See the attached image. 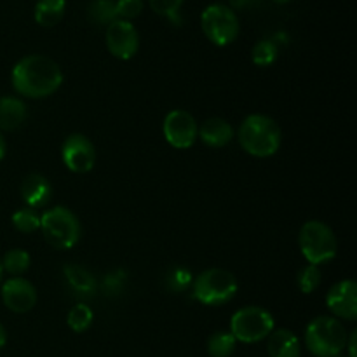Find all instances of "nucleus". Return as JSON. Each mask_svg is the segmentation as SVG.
<instances>
[{"mask_svg": "<svg viewBox=\"0 0 357 357\" xmlns=\"http://www.w3.org/2000/svg\"><path fill=\"white\" fill-rule=\"evenodd\" d=\"M63 72L54 59L42 54L24 56L13 68V87L21 96L42 100L59 89Z\"/></svg>", "mask_w": 357, "mask_h": 357, "instance_id": "1", "label": "nucleus"}, {"mask_svg": "<svg viewBox=\"0 0 357 357\" xmlns=\"http://www.w3.org/2000/svg\"><path fill=\"white\" fill-rule=\"evenodd\" d=\"M281 128L274 119L255 114L243 121L239 128V143L244 152L253 157H272L281 146Z\"/></svg>", "mask_w": 357, "mask_h": 357, "instance_id": "2", "label": "nucleus"}, {"mask_svg": "<svg viewBox=\"0 0 357 357\" xmlns=\"http://www.w3.org/2000/svg\"><path fill=\"white\" fill-rule=\"evenodd\" d=\"M347 330L335 317H316L305 330V345L316 357H337L345 351Z\"/></svg>", "mask_w": 357, "mask_h": 357, "instance_id": "3", "label": "nucleus"}, {"mask_svg": "<svg viewBox=\"0 0 357 357\" xmlns=\"http://www.w3.org/2000/svg\"><path fill=\"white\" fill-rule=\"evenodd\" d=\"M237 293V279L225 268H208L192 282V295L202 305L220 307L229 303Z\"/></svg>", "mask_w": 357, "mask_h": 357, "instance_id": "4", "label": "nucleus"}, {"mask_svg": "<svg viewBox=\"0 0 357 357\" xmlns=\"http://www.w3.org/2000/svg\"><path fill=\"white\" fill-rule=\"evenodd\" d=\"M300 250L309 265H319L331 261L337 255L338 243L335 232L319 220H310L300 230Z\"/></svg>", "mask_w": 357, "mask_h": 357, "instance_id": "5", "label": "nucleus"}, {"mask_svg": "<svg viewBox=\"0 0 357 357\" xmlns=\"http://www.w3.org/2000/svg\"><path fill=\"white\" fill-rule=\"evenodd\" d=\"M44 239L56 250H70L80 239V222L68 208L56 206L40 216Z\"/></svg>", "mask_w": 357, "mask_h": 357, "instance_id": "6", "label": "nucleus"}, {"mask_svg": "<svg viewBox=\"0 0 357 357\" xmlns=\"http://www.w3.org/2000/svg\"><path fill=\"white\" fill-rule=\"evenodd\" d=\"M274 331V317L261 307H244L230 319V333L236 342L257 344Z\"/></svg>", "mask_w": 357, "mask_h": 357, "instance_id": "7", "label": "nucleus"}, {"mask_svg": "<svg viewBox=\"0 0 357 357\" xmlns=\"http://www.w3.org/2000/svg\"><path fill=\"white\" fill-rule=\"evenodd\" d=\"M201 26L206 37L215 45H229L239 35V20L230 7L211 3L201 14Z\"/></svg>", "mask_w": 357, "mask_h": 357, "instance_id": "8", "label": "nucleus"}, {"mask_svg": "<svg viewBox=\"0 0 357 357\" xmlns=\"http://www.w3.org/2000/svg\"><path fill=\"white\" fill-rule=\"evenodd\" d=\"M164 138L174 149H190L197 139L199 126L194 115L187 110H173L166 115L162 124Z\"/></svg>", "mask_w": 357, "mask_h": 357, "instance_id": "9", "label": "nucleus"}, {"mask_svg": "<svg viewBox=\"0 0 357 357\" xmlns=\"http://www.w3.org/2000/svg\"><path fill=\"white\" fill-rule=\"evenodd\" d=\"M61 159L72 173H89L96 164V150L87 136L75 132L63 143Z\"/></svg>", "mask_w": 357, "mask_h": 357, "instance_id": "10", "label": "nucleus"}, {"mask_svg": "<svg viewBox=\"0 0 357 357\" xmlns=\"http://www.w3.org/2000/svg\"><path fill=\"white\" fill-rule=\"evenodd\" d=\"M107 47L117 59H131L138 52L139 37L131 21L115 20L107 26Z\"/></svg>", "mask_w": 357, "mask_h": 357, "instance_id": "11", "label": "nucleus"}, {"mask_svg": "<svg viewBox=\"0 0 357 357\" xmlns=\"http://www.w3.org/2000/svg\"><path fill=\"white\" fill-rule=\"evenodd\" d=\"M2 302L7 309L16 314L30 312L37 305V289L26 279L13 278L3 282Z\"/></svg>", "mask_w": 357, "mask_h": 357, "instance_id": "12", "label": "nucleus"}, {"mask_svg": "<svg viewBox=\"0 0 357 357\" xmlns=\"http://www.w3.org/2000/svg\"><path fill=\"white\" fill-rule=\"evenodd\" d=\"M326 305L335 317L356 321L357 317V284L351 279L340 281L328 291Z\"/></svg>", "mask_w": 357, "mask_h": 357, "instance_id": "13", "label": "nucleus"}, {"mask_svg": "<svg viewBox=\"0 0 357 357\" xmlns=\"http://www.w3.org/2000/svg\"><path fill=\"white\" fill-rule=\"evenodd\" d=\"M21 199L24 201V204L31 209L44 208L49 204L52 197V185L49 183L47 178L44 174L31 173L21 183Z\"/></svg>", "mask_w": 357, "mask_h": 357, "instance_id": "14", "label": "nucleus"}, {"mask_svg": "<svg viewBox=\"0 0 357 357\" xmlns=\"http://www.w3.org/2000/svg\"><path fill=\"white\" fill-rule=\"evenodd\" d=\"M197 138H201V142L211 149H222L232 142L234 129L225 119L211 117L199 126Z\"/></svg>", "mask_w": 357, "mask_h": 357, "instance_id": "15", "label": "nucleus"}, {"mask_svg": "<svg viewBox=\"0 0 357 357\" xmlns=\"http://www.w3.org/2000/svg\"><path fill=\"white\" fill-rule=\"evenodd\" d=\"M26 121V105L16 96L0 98V129L14 131Z\"/></svg>", "mask_w": 357, "mask_h": 357, "instance_id": "16", "label": "nucleus"}, {"mask_svg": "<svg viewBox=\"0 0 357 357\" xmlns=\"http://www.w3.org/2000/svg\"><path fill=\"white\" fill-rule=\"evenodd\" d=\"M302 347L293 331L275 330L268 335V354L271 357H300Z\"/></svg>", "mask_w": 357, "mask_h": 357, "instance_id": "17", "label": "nucleus"}, {"mask_svg": "<svg viewBox=\"0 0 357 357\" xmlns=\"http://www.w3.org/2000/svg\"><path fill=\"white\" fill-rule=\"evenodd\" d=\"M66 0H38L35 6V21L40 26L51 28L65 16Z\"/></svg>", "mask_w": 357, "mask_h": 357, "instance_id": "18", "label": "nucleus"}, {"mask_svg": "<svg viewBox=\"0 0 357 357\" xmlns=\"http://www.w3.org/2000/svg\"><path fill=\"white\" fill-rule=\"evenodd\" d=\"M65 275L68 279L70 286L75 291L84 293V295H91L96 289V281H94V278L86 268L77 267V265H68V267H65Z\"/></svg>", "mask_w": 357, "mask_h": 357, "instance_id": "19", "label": "nucleus"}, {"mask_svg": "<svg viewBox=\"0 0 357 357\" xmlns=\"http://www.w3.org/2000/svg\"><path fill=\"white\" fill-rule=\"evenodd\" d=\"M236 351V338L230 331H216L208 340V352L211 357H230Z\"/></svg>", "mask_w": 357, "mask_h": 357, "instance_id": "20", "label": "nucleus"}, {"mask_svg": "<svg viewBox=\"0 0 357 357\" xmlns=\"http://www.w3.org/2000/svg\"><path fill=\"white\" fill-rule=\"evenodd\" d=\"M31 258L30 255L26 253L24 250H9L6 255H3L2 260V268L6 272H9L10 275H21L30 268Z\"/></svg>", "mask_w": 357, "mask_h": 357, "instance_id": "21", "label": "nucleus"}, {"mask_svg": "<svg viewBox=\"0 0 357 357\" xmlns=\"http://www.w3.org/2000/svg\"><path fill=\"white\" fill-rule=\"evenodd\" d=\"M87 14L91 21L98 24H107V26L117 20L114 0H93L87 7Z\"/></svg>", "mask_w": 357, "mask_h": 357, "instance_id": "22", "label": "nucleus"}, {"mask_svg": "<svg viewBox=\"0 0 357 357\" xmlns=\"http://www.w3.org/2000/svg\"><path fill=\"white\" fill-rule=\"evenodd\" d=\"M93 319H94V314L93 310H91V307L84 305V303H79V305H75L68 312V319H66V323H68L70 330L72 331H75V333H84V331H87L91 328Z\"/></svg>", "mask_w": 357, "mask_h": 357, "instance_id": "23", "label": "nucleus"}, {"mask_svg": "<svg viewBox=\"0 0 357 357\" xmlns=\"http://www.w3.org/2000/svg\"><path fill=\"white\" fill-rule=\"evenodd\" d=\"M13 225L20 232L31 234L37 229H40V216H38L37 209H31L26 206V208H21L14 213Z\"/></svg>", "mask_w": 357, "mask_h": 357, "instance_id": "24", "label": "nucleus"}, {"mask_svg": "<svg viewBox=\"0 0 357 357\" xmlns=\"http://www.w3.org/2000/svg\"><path fill=\"white\" fill-rule=\"evenodd\" d=\"M251 58L257 66H271L278 59V45L272 40H260L255 44Z\"/></svg>", "mask_w": 357, "mask_h": 357, "instance_id": "25", "label": "nucleus"}, {"mask_svg": "<svg viewBox=\"0 0 357 357\" xmlns=\"http://www.w3.org/2000/svg\"><path fill=\"white\" fill-rule=\"evenodd\" d=\"M321 284V271L316 265H307L300 271L298 274V288L300 291L309 295V293L316 291Z\"/></svg>", "mask_w": 357, "mask_h": 357, "instance_id": "26", "label": "nucleus"}, {"mask_svg": "<svg viewBox=\"0 0 357 357\" xmlns=\"http://www.w3.org/2000/svg\"><path fill=\"white\" fill-rule=\"evenodd\" d=\"M149 2L159 16L169 17L171 21L180 20V9L183 6V0H149Z\"/></svg>", "mask_w": 357, "mask_h": 357, "instance_id": "27", "label": "nucleus"}, {"mask_svg": "<svg viewBox=\"0 0 357 357\" xmlns=\"http://www.w3.org/2000/svg\"><path fill=\"white\" fill-rule=\"evenodd\" d=\"M143 10V0H117L115 2V13H117V20H135L142 14Z\"/></svg>", "mask_w": 357, "mask_h": 357, "instance_id": "28", "label": "nucleus"}, {"mask_svg": "<svg viewBox=\"0 0 357 357\" xmlns=\"http://www.w3.org/2000/svg\"><path fill=\"white\" fill-rule=\"evenodd\" d=\"M192 284V274L183 267H176L167 275V286L171 291H185Z\"/></svg>", "mask_w": 357, "mask_h": 357, "instance_id": "29", "label": "nucleus"}, {"mask_svg": "<svg viewBox=\"0 0 357 357\" xmlns=\"http://www.w3.org/2000/svg\"><path fill=\"white\" fill-rule=\"evenodd\" d=\"M356 342H357V331H352L351 338H349L347 345H345V347H349V357H357V354H356Z\"/></svg>", "mask_w": 357, "mask_h": 357, "instance_id": "30", "label": "nucleus"}, {"mask_svg": "<svg viewBox=\"0 0 357 357\" xmlns=\"http://www.w3.org/2000/svg\"><path fill=\"white\" fill-rule=\"evenodd\" d=\"M7 344V333H6V328L2 326V323H0V351H2L3 347H6Z\"/></svg>", "mask_w": 357, "mask_h": 357, "instance_id": "31", "label": "nucleus"}, {"mask_svg": "<svg viewBox=\"0 0 357 357\" xmlns=\"http://www.w3.org/2000/svg\"><path fill=\"white\" fill-rule=\"evenodd\" d=\"M6 150H7V146H6V139H3L2 132H0V160H2L3 157H6Z\"/></svg>", "mask_w": 357, "mask_h": 357, "instance_id": "32", "label": "nucleus"}, {"mask_svg": "<svg viewBox=\"0 0 357 357\" xmlns=\"http://www.w3.org/2000/svg\"><path fill=\"white\" fill-rule=\"evenodd\" d=\"M272 2H275V3H288V2H291V0H272Z\"/></svg>", "mask_w": 357, "mask_h": 357, "instance_id": "33", "label": "nucleus"}, {"mask_svg": "<svg viewBox=\"0 0 357 357\" xmlns=\"http://www.w3.org/2000/svg\"><path fill=\"white\" fill-rule=\"evenodd\" d=\"M2 275H3V268H2V261H0V281H2Z\"/></svg>", "mask_w": 357, "mask_h": 357, "instance_id": "34", "label": "nucleus"}, {"mask_svg": "<svg viewBox=\"0 0 357 357\" xmlns=\"http://www.w3.org/2000/svg\"><path fill=\"white\" fill-rule=\"evenodd\" d=\"M337 357H342V354H340V356H337Z\"/></svg>", "mask_w": 357, "mask_h": 357, "instance_id": "35", "label": "nucleus"}]
</instances>
